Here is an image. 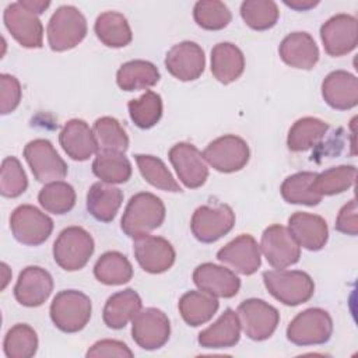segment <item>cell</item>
Wrapping results in <instances>:
<instances>
[{
    "mask_svg": "<svg viewBox=\"0 0 358 358\" xmlns=\"http://www.w3.org/2000/svg\"><path fill=\"white\" fill-rule=\"evenodd\" d=\"M165 206L150 192H140L130 197L120 220L122 231L130 238L148 235L159 228L165 220Z\"/></svg>",
    "mask_w": 358,
    "mask_h": 358,
    "instance_id": "6da1fadb",
    "label": "cell"
},
{
    "mask_svg": "<svg viewBox=\"0 0 358 358\" xmlns=\"http://www.w3.org/2000/svg\"><path fill=\"white\" fill-rule=\"evenodd\" d=\"M263 282L267 291L287 306L305 303L315 294L312 277L301 270H268L263 273Z\"/></svg>",
    "mask_w": 358,
    "mask_h": 358,
    "instance_id": "7a4b0ae2",
    "label": "cell"
},
{
    "mask_svg": "<svg viewBox=\"0 0 358 358\" xmlns=\"http://www.w3.org/2000/svg\"><path fill=\"white\" fill-rule=\"evenodd\" d=\"M92 312L91 299L81 291L63 289L50 303V319L64 333L81 331L90 322Z\"/></svg>",
    "mask_w": 358,
    "mask_h": 358,
    "instance_id": "3957f363",
    "label": "cell"
},
{
    "mask_svg": "<svg viewBox=\"0 0 358 358\" xmlns=\"http://www.w3.org/2000/svg\"><path fill=\"white\" fill-rule=\"evenodd\" d=\"M46 34L52 50H70L85 38L87 20L77 7L60 6L48 22Z\"/></svg>",
    "mask_w": 358,
    "mask_h": 358,
    "instance_id": "277c9868",
    "label": "cell"
},
{
    "mask_svg": "<svg viewBox=\"0 0 358 358\" xmlns=\"http://www.w3.org/2000/svg\"><path fill=\"white\" fill-rule=\"evenodd\" d=\"M94 239L83 227L64 228L53 243V259L66 271L81 270L94 253Z\"/></svg>",
    "mask_w": 358,
    "mask_h": 358,
    "instance_id": "5b68a950",
    "label": "cell"
},
{
    "mask_svg": "<svg viewBox=\"0 0 358 358\" xmlns=\"http://www.w3.org/2000/svg\"><path fill=\"white\" fill-rule=\"evenodd\" d=\"M333 320L329 312L309 308L299 312L287 327V338L295 345H319L330 340Z\"/></svg>",
    "mask_w": 358,
    "mask_h": 358,
    "instance_id": "8992f818",
    "label": "cell"
},
{
    "mask_svg": "<svg viewBox=\"0 0 358 358\" xmlns=\"http://www.w3.org/2000/svg\"><path fill=\"white\" fill-rule=\"evenodd\" d=\"M10 229L20 243L39 246L50 236L53 221L39 208L31 204H21L10 215Z\"/></svg>",
    "mask_w": 358,
    "mask_h": 358,
    "instance_id": "52a82bcc",
    "label": "cell"
},
{
    "mask_svg": "<svg viewBox=\"0 0 358 358\" xmlns=\"http://www.w3.org/2000/svg\"><path fill=\"white\" fill-rule=\"evenodd\" d=\"M201 154L210 166L222 173L241 171L250 157L248 143L235 134H225L213 140Z\"/></svg>",
    "mask_w": 358,
    "mask_h": 358,
    "instance_id": "ba28073f",
    "label": "cell"
},
{
    "mask_svg": "<svg viewBox=\"0 0 358 358\" xmlns=\"http://www.w3.org/2000/svg\"><path fill=\"white\" fill-rule=\"evenodd\" d=\"M236 313L241 327L253 341H263L271 337L280 323L278 310L268 302L257 298L241 302Z\"/></svg>",
    "mask_w": 358,
    "mask_h": 358,
    "instance_id": "9c48e42d",
    "label": "cell"
},
{
    "mask_svg": "<svg viewBox=\"0 0 358 358\" xmlns=\"http://www.w3.org/2000/svg\"><path fill=\"white\" fill-rule=\"evenodd\" d=\"M24 158L38 182L62 180L67 175V165L46 138H35L24 147Z\"/></svg>",
    "mask_w": 358,
    "mask_h": 358,
    "instance_id": "30bf717a",
    "label": "cell"
},
{
    "mask_svg": "<svg viewBox=\"0 0 358 358\" xmlns=\"http://www.w3.org/2000/svg\"><path fill=\"white\" fill-rule=\"evenodd\" d=\"M235 225V213L228 204L200 206L190 220L194 238L203 243H213L227 235Z\"/></svg>",
    "mask_w": 358,
    "mask_h": 358,
    "instance_id": "8fae6325",
    "label": "cell"
},
{
    "mask_svg": "<svg viewBox=\"0 0 358 358\" xmlns=\"http://www.w3.org/2000/svg\"><path fill=\"white\" fill-rule=\"evenodd\" d=\"M260 252L274 268H287L298 263L301 257V246L289 229L280 224H273L263 231Z\"/></svg>",
    "mask_w": 358,
    "mask_h": 358,
    "instance_id": "7c38bea8",
    "label": "cell"
},
{
    "mask_svg": "<svg viewBox=\"0 0 358 358\" xmlns=\"http://www.w3.org/2000/svg\"><path fill=\"white\" fill-rule=\"evenodd\" d=\"M169 336L171 323L161 309L147 308L140 310L131 320V337L143 350L152 351L164 347Z\"/></svg>",
    "mask_w": 358,
    "mask_h": 358,
    "instance_id": "4fadbf2b",
    "label": "cell"
},
{
    "mask_svg": "<svg viewBox=\"0 0 358 358\" xmlns=\"http://www.w3.org/2000/svg\"><path fill=\"white\" fill-rule=\"evenodd\" d=\"M323 48L329 56L338 57L352 52L358 42V22L354 15L336 14L320 28Z\"/></svg>",
    "mask_w": 358,
    "mask_h": 358,
    "instance_id": "5bb4252c",
    "label": "cell"
},
{
    "mask_svg": "<svg viewBox=\"0 0 358 358\" xmlns=\"http://www.w3.org/2000/svg\"><path fill=\"white\" fill-rule=\"evenodd\" d=\"M3 21L11 36L24 48L39 49L43 45V27L36 14L28 11L20 1L6 7Z\"/></svg>",
    "mask_w": 358,
    "mask_h": 358,
    "instance_id": "9a60e30c",
    "label": "cell"
},
{
    "mask_svg": "<svg viewBox=\"0 0 358 358\" xmlns=\"http://www.w3.org/2000/svg\"><path fill=\"white\" fill-rule=\"evenodd\" d=\"M168 158L176 171L179 180L187 189L203 186L208 178L207 162L199 148L190 143H178L172 145Z\"/></svg>",
    "mask_w": 358,
    "mask_h": 358,
    "instance_id": "2e32d148",
    "label": "cell"
},
{
    "mask_svg": "<svg viewBox=\"0 0 358 358\" xmlns=\"http://www.w3.org/2000/svg\"><path fill=\"white\" fill-rule=\"evenodd\" d=\"M133 253L140 267L151 274H161L175 263V249L162 236L143 235L134 238Z\"/></svg>",
    "mask_w": 358,
    "mask_h": 358,
    "instance_id": "e0dca14e",
    "label": "cell"
},
{
    "mask_svg": "<svg viewBox=\"0 0 358 358\" xmlns=\"http://www.w3.org/2000/svg\"><path fill=\"white\" fill-rule=\"evenodd\" d=\"M165 67L171 76L180 81L197 80L206 67L204 50L196 42H179L168 50Z\"/></svg>",
    "mask_w": 358,
    "mask_h": 358,
    "instance_id": "ac0fdd59",
    "label": "cell"
},
{
    "mask_svg": "<svg viewBox=\"0 0 358 358\" xmlns=\"http://www.w3.org/2000/svg\"><path fill=\"white\" fill-rule=\"evenodd\" d=\"M217 259L239 274L252 275L262 264L260 245L249 234H242L217 252Z\"/></svg>",
    "mask_w": 358,
    "mask_h": 358,
    "instance_id": "d6986e66",
    "label": "cell"
},
{
    "mask_svg": "<svg viewBox=\"0 0 358 358\" xmlns=\"http://www.w3.org/2000/svg\"><path fill=\"white\" fill-rule=\"evenodd\" d=\"M52 291L53 278L50 273L39 266H28L18 275L14 296L22 306L36 308L48 301Z\"/></svg>",
    "mask_w": 358,
    "mask_h": 358,
    "instance_id": "ffe728a7",
    "label": "cell"
},
{
    "mask_svg": "<svg viewBox=\"0 0 358 358\" xmlns=\"http://www.w3.org/2000/svg\"><path fill=\"white\" fill-rule=\"evenodd\" d=\"M196 287L215 298H232L241 288V280L235 271L214 263H203L193 271Z\"/></svg>",
    "mask_w": 358,
    "mask_h": 358,
    "instance_id": "44dd1931",
    "label": "cell"
},
{
    "mask_svg": "<svg viewBox=\"0 0 358 358\" xmlns=\"http://www.w3.org/2000/svg\"><path fill=\"white\" fill-rule=\"evenodd\" d=\"M322 96L333 109H352L358 103V78L345 70L331 71L322 83Z\"/></svg>",
    "mask_w": 358,
    "mask_h": 358,
    "instance_id": "7402d4cb",
    "label": "cell"
},
{
    "mask_svg": "<svg viewBox=\"0 0 358 358\" xmlns=\"http://www.w3.org/2000/svg\"><path fill=\"white\" fill-rule=\"evenodd\" d=\"M288 229L301 248L317 252L329 239V228L324 218L316 214L296 211L288 218Z\"/></svg>",
    "mask_w": 358,
    "mask_h": 358,
    "instance_id": "603a6c76",
    "label": "cell"
},
{
    "mask_svg": "<svg viewBox=\"0 0 358 358\" xmlns=\"http://www.w3.org/2000/svg\"><path fill=\"white\" fill-rule=\"evenodd\" d=\"M63 151L74 161H87L98 152V144L92 129L83 119H70L59 134Z\"/></svg>",
    "mask_w": 358,
    "mask_h": 358,
    "instance_id": "cb8c5ba5",
    "label": "cell"
},
{
    "mask_svg": "<svg viewBox=\"0 0 358 358\" xmlns=\"http://www.w3.org/2000/svg\"><path fill=\"white\" fill-rule=\"evenodd\" d=\"M278 53L281 60L301 70H310L319 62V48L308 32H291L280 43Z\"/></svg>",
    "mask_w": 358,
    "mask_h": 358,
    "instance_id": "d4e9b609",
    "label": "cell"
},
{
    "mask_svg": "<svg viewBox=\"0 0 358 358\" xmlns=\"http://www.w3.org/2000/svg\"><path fill=\"white\" fill-rule=\"evenodd\" d=\"M241 329L238 313L228 308L213 324L199 333L197 341L204 348H229L238 344Z\"/></svg>",
    "mask_w": 358,
    "mask_h": 358,
    "instance_id": "484cf974",
    "label": "cell"
},
{
    "mask_svg": "<svg viewBox=\"0 0 358 358\" xmlns=\"http://www.w3.org/2000/svg\"><path fill=\"white\" fill-rule=\"evenodd\" d=\"M141 298L134 289L126 288L123 291H119L110 295L103 306V323L109 329L120 330L134 319V316L141 310Z\"/></svg>",
    "mask_w": 358,
    "mask_h": 358,
    "instance_id": "4316f807",
    "label": "cell"
},
{
    "mask_svg": "<svg viewBox=\"0 0 358 358\" xmlns=\"http://www.w3.org/2000/svg\"><path fill=\"white\" fill-rule=\"evenodd\" d=\"M245 70L242 50L231 42H220L211 49V73L222 84L236 81Z\"/></svg>",
    "mask_w": 358,
    "mask_h": 358,
    "instance_id": "83f0119b",
    "label": "cell"
},
{
    "mask_svg": "<svg viewBox=\"0 0 358 358\" xmlns=\"http://www.w3.org/2000/svg\"><path fill=\"white\" fill-rule=\"evenodd\" d=\"M123 203V193L119 187L105 183L95 182L87 193V210L88 213L101 222H110Z\"/></svg>",
    "mask_w": 358,
    "mask_h": 358,
    "instance_id": "f1b7e54d",
    "label": "cell"
},
{
    "mask_svg": "<svg viewBox=\"0 0 358 358\" xmlns=\"http://www.w3.org/2000/svg\"><path fill=\"white\" fill-rule=\"evenodd\" d=\"M182 319L192 327L207 323L218 310L220 302L215 296L199 289L183 294L178 303Z\"/></svg>",
    "mask_w": 358,
    "mask_h": 358,
    "instance_id": "f546056e",
    "label": "cell"
},
{
    "mask_svg": "<svg viewBox=\"0 0 358 358\" xmlns=\"http://www.w3.org/2000/svg\"><path fill=\"white\" fill-rule=\"evenodd\" d=\"M96 38L108 48H124L131 39V28L127 18L117 11L101 13L94 25Z\"/></svg>",
    "mask_w": 358,
    "mask_h": 358,
    "instance_id": "4dcf8cb0",
    "label": "cell"
},
{
    "mask_svg": "<svg viewBox=\"0 0 358 358\" xmlns=\"http://www.w3.org/2000/svg\"><path fill=\"white\" fill-rule=\"evenodd\" d=\"M159 70L147 60H130L123 63L116 73V83L123 91H137L154 87L159 81Z\"/></svg>",
    "mask_w": 358,
    "mask_h": 358,
    "instance_id": "1f68e13d",
    "label": "cell"
},
{
    "mask_svg": "<svg viewBox=\"0 0 358 358\" xmlns=\"http://www.w3.org/2000/svg\"><path fill=\"white\" fill-rule=\"evenodd\" d=\"M327 130L329 124L319 117H301L291 126L287 136V145L294 152L310 150L324 137Z\"/></svg>",
    "mask_w": 358,
    "mask_h": 358,
    "instance_id": "d6a6232c",
    "label": "cell"
},
{
    "mask_svg": "<svg viewBox=\"0 0 358 358\" xmlns=\"http://www.w3.org/2000/svg\"><path fill=\"white\" fill-rule=\"evenodd\" d=\"M92 173L105 183H124L131 176V164L123 152L98 151L92 162Z\"/></svg>",
    "mask_w": 358,
    "mask_h": 358,
    "instance_id": "836d02e7",
    "label": "cell"
},
{
    "mask_svg": "<svg viewBox=\"0 0 358 358\" xmlns=\"http://www.w3.org/2000/svg\"><path fill=\"white\" fill-rule=\"evenodd\" d=\"M95 278L105 285H122L131 280L133 266L120 252L103 253L94 266Z\"/></svg>",
    "mask_w": 358,
    "mask_h": 358,
    "instance_id": "e575fe53",
    "label": "cell"
},
{
    "mask_svg": "<svg viewBox=\"0 0 358 358\" xmlns=\"http://www.w3.org/2000/svg\"><path fill=\"white\" fill-rule=\"evenodd\" d=\"M316 176V172H296L281 183L280 193L282 199L289 204H303V206H317L322 201L319 196L312 189V182Z\"/></svg>",
    "mask_w": 358,
    "mask_h": 358,
    "instance_id": "d590c367",
    "label": "cell"
},
{
    "mask_svg": "<svg viewBox=\"0 0 358 358\" xmlns=\"http://www.w3.org/2000/svg\"><path fill=\"white\" fill-rule=\"evenodd\" d=\"M357 168L354 165H338L316 173L312 189L319 196H334L348 190L355 183Z\"/></svg>",
    "mask_w": 358,
    "mask_h": 358,
    "instance_id": "8d00e7d4",
    "label": "cell"
},
{
    "mask_svg": "<svg viewBox=\"0 0 358 358\" xmlns=\"http://www.w3.org/2000/svg\"><path fill=\"white\" fill-rule=\"evenodd\" d=\"M38 201L45 211L62 215L71 211L76 206V190L63 180L49 182L39 190Z\"/></svg>",
    "mask_w": 358,
    "mask_h": 358,
    "instance_id": "74e56055",
    "label": "cell"
},
{
    "mask_svg": "<svg viewBox=\"0 0 358 358\" xmlns=\"http://www.w3.org/2000/svg\"><path fill=\"white\" fill-rule=\"evenodd\" d=\"M92 131L98 144V151L123 152L129 148V137L117 119L102 116L95 120Z\"/></svg>",
    "mask_w": 358,
    "mask_h": 358,
    "instance_id": "f35d334b",
    "label": "cell"
},
{
    "mask_svg": "<svg viewBox=\"0 0 358 358\" xmlns=\"http://www.w3.org/2000/svg\"><path fill=\"white\" fill-rule=\"evenodd\" d=\"M136 164L138 166V171L141 176L154 187L164 190V192H172L178 193L180 192L179 183L175 180L166 165L162 159L154 155H145V154H137L134 155Z\"/></svg>",
    "mask_w": 358,
    "mask_h": 358,
    "instance_id": "ab89813d",
    "label": "cell"
},
{
    "mask_svg": "<svg viewBox=\"0 0 358 358\" xmlns=\"http://www.w3.org/2000/svg\"><path fill=\"white\" fill-rule=\"evenodd\" d=\"M3 350L7 358H31L38 350L36 331L25 323L14 324L6 334Z\"/></svg>",
    "mask_w": 358,
    "mask_h": 358,
    "instance_id": "60d3db41",
    "label": "cell"
},
{
    "mask_svg": "<svg viewBox=\"0 0 358 358\" xmlns=\"http://www.w3.org/2000/svg\"><path fill=\"white\" fill-rule=\"evenodd\" d=\"M127 109L130 119L137 127L151 129L161 120L162 116L161 95L148 90L140 98L129 101Z\"/></svg>",
    "mask_w": 358,
    "mask_h": 358,
    "instance_id": "b9f144b4",
    "label": "cell"
},
{
    "mask_svg": "<svg viewBox=\"0 0 358 358\" xmlns=\"http://www.w3.org/2000/svg\"><path fill=\"white\" fill-rule=\"evenodd\" d=\"M241 17L255 31H266L277 24L278 6L273 0H245L241 4Z\"/></svg>",
    "mask_w": 358,
    "mask_h": 358,
    "instance_id": "7bdbcfd3",
    "label": "cell"
},
{
    "mask_svg": "<svg viewBox=\"0 0 358 358\" xmlns=\"http://www.w3.org/2000/svg\"><path fill=\"white\" fill-rule=\"evenodd\" d=\"M193 18L203 29L218 31L231 22L232 14L228 6L222 1L200 0L193 7Z\"/></svg>",
    "mask_w": 358,
    "mask_h": 358,
    "instance_id": "ee69618b",
    "label": "cell"
},
{
    "mask_svg": "<svg viewBox=\"0 0 358 358\" xmlns=\"http://www.w3.org/2000/svg\"><path fill=\"white\" fill-rule=\"evenodd\" d=\"M28 187V178L21 162L15 157H6L1 162L0 193L4 197H18Z\"/></svg>",
    "mask_w": 358,
    "mask_h": 358,
    "instance_id": "f6af8a7d",
    "label": "cell"
},
{
    "mask_svg": "<svg viewBox=\"0 0 358 358\" xmlns=\"http://www.w3.org/2000/svg\"><path fill=\"white\" fill-rule=\"evenodd\" d=\"M22 91L20 81L11 74H0V112L8 115L17 109L21 102Z\"/></svg>",
    "mask_w": 358,
    "mask_h": 358,
    "instance_id": "bcb514c9",
    "label": "cell"
},
{
    "mask_svg": "<svg viewBox=\"0 0 358 358\" xmlns=\"http://www.w3.org/2000/svg\"><path fill=\"white\" fill-rule=\"evenodd\" d=\"M134 354L133 351L123 343L119 340H99L95 344H92V347L87 351L85 357H119V358H131Z\"/></svg>",
    "mask_w": 358,
    "mask_h": 358,
    "instance_id": "7dc6e473",
    "label": "cell"
},
{
    "mask_svg": "<svg viewBox=\"0 0 358 358\" xmlns=\"http://www.w3.org/2000/svg\"><path fill=\"white\" fill-rule=\"evenodd\" d=\"M336 229L341 234L355 236L358 234L357 224V203L351 199L347 204H344L336 220Z\"/></svg>",
    "mask_w": 358,
    "mask_h": 358,
    "instance_id": "c3c4849f",
    "label": "cell"
},
{
    "mask_svg": "<svg viewBox=\"0 0 358 358\" xmlns=\"http://www.w3.org/2000/svg\"><path fill=\"white\" fill-rule=\"evenodd\" d=\"M28 11L39 15L42 14L49 6H50V1L48 0H21L20 1Z\"/></svg>",
    "mask_w": 358,
    "mask_h": 358,
    "instance_id": "681fc988",
    "label": "cell"
},
{
    "mask_svg": "<svg viewBox=\"0 0 358 358\" xmlns=\"http://www.w3.org/2000/svg\"><path fill=\"white\" fill-rule=\"evenodd\" d=\"M284 4L296 10V11H306L319 4L317 0H284Z\"/></svg>",
    "mask_w": 358,
    "mask_h": 358,
    "instance_id": "f907efd6",
    "label": "cell"
},
{
    "mask_svg": "<svg viewBox=\"0 0 358 358\" xmlns=\"http://www.w3.org/2000/svg\"><path fill=\"white\" fill-rule=\"evenodd\" d=\"M1 268H3V273H4V275H3V284H1V289H4V288H6V285H7V282H8V277L6 275V273H8L10 270H8V266H7L6 263H1Z\"/></svg>",
    "mask_w": 358,
    "mask_h": 358,
    "instance_id": "816d5d0a",
    "label": "cell"
}]
</instances>
